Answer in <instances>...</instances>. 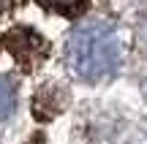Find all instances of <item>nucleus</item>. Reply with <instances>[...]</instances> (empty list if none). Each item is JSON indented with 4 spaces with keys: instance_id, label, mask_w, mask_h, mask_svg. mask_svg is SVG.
<instances>
[{
    "instance_id": "nucleus-1",
    "label": "nucleus",
    "mask_w": 147,
    "mask_h": 144,
    "mask_svg": "<svg viewBox=\"0 0 147 144\" xmlns=\"http://www.w3.org/2000/svg\"><path fill=\"white\" fill-rule=\"evenodd\" d=\"M123 60L120 35L106 22H84L74 27L65 41V63L82 82H106L117 74Z\"/></svg>"
},
{
    "instance_id": "nucleus-2",
    "label": "nucleus",
    "mask_w": 147,
    "mask_h": 144,
    "mask_svg": "<svg viewBox=\"0 0 147 144\" xmlns=\"http://www.w3.org/2000/svg\"><path fill=\"white\" fill-rule=\"evenodd\" d=\"M3 46L22 71H36L49 57V41L30 27H14L3 33Z\"/></svg>"
},
{
    "instance_id": "nucleus-3",
    "label": "nucleus",
    "mask_w": 147,
    "mask_h": 144,
    "mask_svg": "<svg viewBox=\"0 0 147 144\" xmlns=\"http://www.w3.org/2000/svg\"><path fill=\"white\" fill-rule=\"evenodd\" d=\"M41 8L47 11H55L60 16H68V19H79V16L87 11V3L90 0H36Z\"/></svg>"
},
{
    "instance_id": "nucleus-4",
    "label": "nucleus",
    "mask_w": 147,
    "mask_h": 144,
    "mask_svg": "<svg viewBox=\"0 0 147 144\" xmlns=\"http://www.w3.org/2000/svg\"><path fill=\"white\" fill-rule=\"evenodd\" d=\"M16 109V84L11 76H0V123L8 120Z\"/></svg>"
},
{
    "instance_id": "nucleus-5",
    "label": "nucleus",
    "mask_w": 147,
    "mask_h": 144,
    "mask_svg": "<svg viewBox=\"0 0 147 144\" xmlns=\"http://www.w3.org/2000/svg\"><path fill=\"white\" fill-rule=\"evenodd\" d=\"M142 144H147V141H142Z\"/></svg>"
}]
</instances>
